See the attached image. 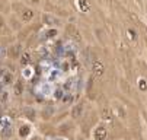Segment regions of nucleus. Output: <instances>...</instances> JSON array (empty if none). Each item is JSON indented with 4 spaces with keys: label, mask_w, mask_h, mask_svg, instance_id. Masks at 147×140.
<instances>
[{
    "label": "nucleus",
    "mask_w": 147,
    "mask_h": 140,
    "mask_svg": "<svg viewBox=\"0 0 147 140\" xmlns=\"http://www.w3.org/2000/svg\"><path fill=\"white\" fill-rule=\"evenodd\" d=\"M19 15H20V19H22L24 22H29V21H32V19H34L35 12L32 9H29V7H22V9H20V12H19Z\"/></svg>",
    "instance_id": "nucleus-3"
},
{
    "label": "nucleus",
    "mask_w": 147,
    "mask_h": 140,
    "mask_svg": "<svg viewBox=\"0 0 147 140\" xmlns=\"http://www.w3.org/2000/svg\"><path fill=\"white\" fill-rule=\"evenodd\" d=\"M103 73H105V66H103V63L100 62V60H95L93 66H92V74H93V77H95V79H99V77L103 76Z\"/></svg>",
    "instance_id": "nucleus-1"
},
{
    "label": "nucleus",
    "mask_w": 147,
    "mask_h": 140,
    "mask_svg": "<svg viewBox=\"0 0 147 140\" xmlns=\"http://www.w3.org/2000/svg\"><path fill=\"white\" fill-rule=\"evenodd\" d=\"M25 2L31 6H35V7H39L41 3H42V0H25Z\"/></svg>",
    "instance_id": "nucleus-15"
},
{
    "label": "nucleus",
    "mask_w": 147,
    "mask_h": 140,
    "mask_svg": "<svg viewBox=\"0 0 147 140\" xmlns=\"http://www.w3.org/2000/svg\"><path fill=\"white\" fill-rule=\"evenodd\" d=\"M127 37H128L130 39H134V41L137 39V34H136V31H133L131 28H128V29H127Z\"/></svg>",
    "instance_id": "nucleus-16"
},
{
    "label": "nucleus",
    "mask_w": 147,
    "mask_h": 140,
    "mask_svg": "<svg viewBox=\"0 0 147 140\" xmlns=\"http://www.w3.org/2000/svg\"><path fill=\"white\" fill-rule=\"evenodd\" d=\"M10 134H12V129H10V127H5L3 136H5V137H10Z\"/></svg>",
    "instance_id": "nucleus-22"
},
{
    "label": "nucleus",
    "mask_w": 147,
    "mask_h": 140,
    "mask_svg": "<svg viewBox=\"0 0 147 140\" xmlns=\"http://www.w3.org/2000/svg\"><path fill=\"white\" fill-rule=\"evenodd\" d=\"M100 114H102V118H103V120H109V118H111V112L108 111L107 107L102 108V112H100Z\"/></svg>",
    "instance_id": "nucleus-14"
},
{
    "label": "nucleus",
    "mask_w": 147,
    "mask_h": 140,
    "mask_svg": "<svg viewBox=\"0 0 147 140\" xmlns=\"http://www.w3.org/2000/svg\"><path fill=\"white\" fill-rule=\"evenodd\" d=\"M24 115H25L26 118H29V120H35V111H34V108L26 107V108L24 110Z\"/></svg>",
    "instance_id": "nucleus-10"
},
{
    "label": "nucleus",
    "mask_w": 147,
    "mask_h": 140,
    "mask_svg": "<svg viewBox=\"0 0 147 140\" xmlns=\"http://www.w3.org/2000/svg\"><path fill=\"white\" fill-rule=\"evenodd\" d=\"M3 80H5V85H10L12 83V74L10 73L3 74Z\"/></svg>",
    "instance_id": "nucleus-17"
},
{
    "label": "nucleus",
    "mask_w": 147,
    "mask_h": 140,
    "mask_svg": "<svg viewBox=\"0 0 147 140\" xmlns=\"http://www.w3.org/2000/svg\"><path fill=\"white\" fill-rule=\"evenodd\" d=\"M79 2V5H80V10H89L90 9V6H89V3H88V0H77Z\"/></svg>",
    "instance_id": "nucleus-11"
},
{
    "label": "nucleus",
    "mask_w": 147,
    "mask_h": 140,
    "mask_svg": "<svg viewBox=\"0 0 147 140\" xmlns=\"http://www.w3.org/2000/svg\"><path fill=\"white\" fill-rule=\"evenodd\" d=\"M22 89H24V86H22V83H18L16 86H15V92H16V95H20V93H22Z\"/></svg>",
    "instance_id": "nucleus-20"
},
{
    "label": "nucleus",
    "mask_w": 147,
    "mask_h": 140,
    "mask_svg": "<svg viewBox=\"0 0 147 140\" xmlns=\"http://www.w3.org/2000/svg\"><path fill=\"white\" fill-rule=\"evenodd\" d=\"M42 22L45 25H54V26H60L61 25V21L58 18H55L54 15H50V13H44L42 15Z\"/></svg>",
    "instance_id": "nucleus-2"
},
{
    "label": "nucleus",
    "mask_w": 147,
    "mask_h": 140,
    "mask_svg": "<svg viewBox=\"0 0 147 140\" xmlns=\"http://www.w3.org/2000/svg\"><path fill=\"white\" fill-rule=\"evenodd\" d=\"M6 55H7V48L5 45H0V60L5 58Z\"/></svg>",
    "instance_id": "nucleus-18"
},
{
    "label": "nucleus",
    "mask_w": 147,
    "mask_h": 140,
    "mask_svg": "<svg viewBox=\"0 0 147 140\" xmlns=\"http://www.w3.org/2000/svg\"><path fill=\"white\" fill-rule=\"evenodd\" d=\"M29 126H22L20 127V130H19V134H20V137H26L28 134H29Z\"/></svg>",
    "instance_id": "nucleus-12"
},
{
    "label": "nucleus",
    "mask_w": 147,
    "mask_h": 140,
    "mask_svg": "<svg viewBox=\"0 0 147 140\" xmlns=\"http://www.w3.org/2000/svg\"><path fill=\"white\" fill-rule=\"evenodd\" d=\"M138 86H140L141 91H147V83H146L144 79H140V80H138Z\"/></svg>",
    "instance_id": "nucleus-19"
},
{
    "label": "nucleus",
    "mask_w": 147,
    "mask_h": 140,
    "mask_svg": "<svg viewBox=\"0 0 147 140\" xmlns=\"http://www.w3.org/2000/svg\"><path fill=\"white\" fill-rule=\"evenodd\" d=\"M83 110H85V105H83V102H79V104L71 110V117H73V118H80L82 114H83Z\"/></svg>",
    "instance_id": "nucleus-6"
},
{
    "label": "nucleus",
    "mask_w": 147,
    "mask_h": 140,
    "mask_svg": "<svg viewBox=\"0 0 147 140\" xmlns=\"http://www.w3.org/2000/svg\"><path fill=\"white\" fill-rule=\"evenodd\" d=\"M20 51H22V45H20V44H13V45H10V47L7 48V55H9L12 60H18Z\"/></svg>",
    "instance_id": "nucleus-4"
},
{
    "label": "nucleus",
    "mask_w": 147,
    "mask_h": 140,
    "mask_svg": "<svg viewBox=\"0 0 147 140\" xmlns=\"http://www.w3.org/2000/svg\"><path fill=\"white\" fill-rule=\"evenodd\" d=\"M6 32V21L5 18L0 15V34H5Z\"/></svg>",
    "instance_id": "nucleus-13"
},
{
    "label": "nucleus",
    "mask_w": 147,
    "mask_h": 140,
    "mask_svg": "<svg viewBox=\"0 0 147 140\" xmlns=\"http://www.w3.org/2000/svg\"><path fill=\"white\" fill-rule=\"evenodd\" d=\"M5 74V72H3V69H0V76H3Z\"/></svg>",
    "instance_id": "nucleus-23"
},
{
    "label": "nucleus",
    "mask_w": 147,
    "mask_h": 140,
    "mask_svg": "<svg viewBox=\"0 0 147 140\" xmlns=\"http://www.w3.org/2000/svg\"><path fill=\"white\" fill-rule=\"evenodd\" d=\"M53 114H54V107L50 105V104H47L44 107V110H42V118L44 120H48V118L53 117Z\"/></svg>",
    "instance_id": "nucleus-7"
},
{
    "label": "nucleus",
    "mask_w": 147,
    "mask_h": 140,
    "mask_svg": "<svg viewBox=\"0 0 147 140\" xmlns=\"http://www.w3.org/2000/svg\"><path fill=\"white\" fill-rule=\"evenodd\" d=\"M107 136H108V131H107V127L105 126H98L95 129V133H93L95 140H105Z\"/></svg>",
    "instance_id": "nucleus-5"
},
{
    "label": "nucleus",
    "mask_w": 147,
    "mask_h": 140,
    "mask_svg": "<svg viewBox=\"0 0 147 140\" xmlns=\"http://www.w3.org/2000/svg\"><path fill=\"white\" fill-rule=\"evenodd\" d=\"M66 32H67V35H69V37L79 39V32H77V29H76V26H74V25L69 24V25L66 26Z\"/></svg>",
    "instance_id": "nucleus-8"
},
{
    "label": "nucleus",
    "mask_w": 147,
    "mask_h": 140,
    "mask_svg": "<svg viewBox=\"0 0 147 140\" xmlns=\"http://www.w3.org/2000/svg\"><path fill=\"white\" fill-rule=\"evenodd\" d=\"M55 35H57V29H50L47 32V38H54Z\"/></svg>",
    "instance_id": "nucleus-21"
},
{
    "label": "nucleus",
    "mask_w": 147,
    "mask_h": 140,
    "mask_svg": "<svg viewBox=\"0 0 147 140\" xmlns=\"http://www.w3.org/2000/svg\"><path fill=\"white\" fill-rule=\"evenodd\" d=\"M19 63H20V66H28V64L31 63V54H29L28 51H25V53L22 54V57H20Z\"/></svg>",
    "instance_id": "nucleus-9"
}]
</instances>
